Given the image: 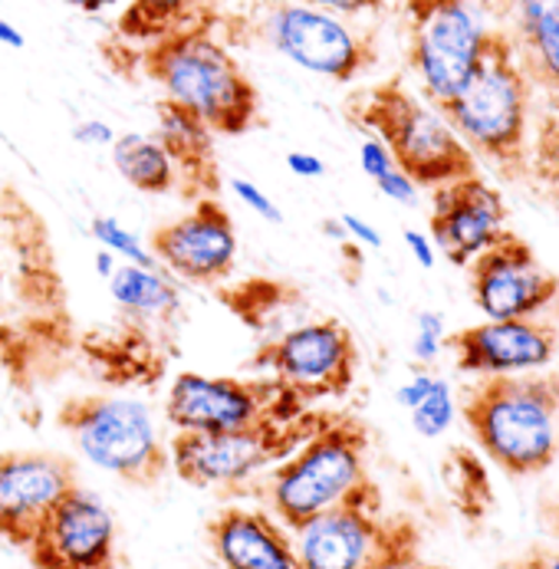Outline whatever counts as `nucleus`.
I'll use <instances>...</instances> for the list:
<instances>
[{
  "instance_id": "nucleus-1",
  "label": "nucleus",
  "mask_w": 559,
  "mask_h": 569,
  "mask_svg": "<svg viewBox=\"0 0 559 569\" xmlns=\"http://www.w3.org/2000/svg\"><path fill=\"white\" fill-rule=\"evenodd\" d=\"M136 60L161 89V99L198 116L214 136H243L260 122V92L231 47L214 33L211 10L156 43L139 47Z\"/></svg>"
},
{
  "instance_id": "nucleus-2",
  "label": "nucleus",
  "mask_w": 559,
  "mask_h": 569,
  "mask_svg": "<svg viewBox=\"0 0 559 569\" xmlns=\"http://www.w3.org/2000/svg\"><path fill=\"white\" fill-rule=\"evenodd\" d=\"M480 455L510 478H533L559 461V376H493L461 399Z\"/></svg>"
},
{
  "instance_id": "nucleus-3",
  "label": "nucleus",
  "mask_w": 559,
  "mask_h": 569,
  "mask_svg": "<svg viewBox=\"0 0 559 569\" xmlns=\"http://www.w3.org/2000/svg\"><path fill=\"white\" fill-rule=\"evenodd\" d=\"M533 82L507 30L493 27L475 73L438 109L475 152V159L513 171L527 159Z\"/></svg>"
},
{
  "instance_id": "nucleus-4",
  "label": "nucleus",
  "mask_w": 559,
  "mask_h": 569,
  "mask_svg": "<svg viewBox=\"0 0 559 569\" xmlns=\"http://www.w3.org/2000/svg\"><path fill=\"white\" fill-rule=\"evenodd\" d=\"M349 116L366 136L386 142L392 159L418 188H438L455 178L475 174L478 159L445 119V112L392 77L369 86L349 102Z\"/></svg>"
},
{
  "instance_id": "nucleus-5",
  "label": "nucleus",
  "mask_w": 559,
  "mask_h": 569,
  "mask_svg": "<svg viewBox=\"0 0 559 569\" xmlns=\"http://www.w3.org/2000/svg\"><path fill=\"white\" fill-rule=\"evenodd\" d=\"M366 458L369 428L352 415L326 411L317 431L270 468L263 488L270 513L287 530H297L310 517L346 500L369 478Z\"/></svg>"
},
{
  "instance_id": "nucleus-6",
  "label": "nucleus",
  "mask_w": 559,
  "mask_h": 569,
  "mask_svg": "<svg viewBox=\"0 0 559 569\" xmlns=\"http://www.w3.org/2000/svg\"><path fill=\"white\" fill-rule=\"evenodd\" d=\"M57 425L82 458L136 488H156L171 471L152 408L126 396H73L57 411Z\"/></svg>"
},
{
  "instance_id": "nucleus-7",
  "label": "nucleus",
  "mask_w": 559,
  "mask_h": 569,
  "mask_svg": "<svg viewBox=\"0 0 559 569\" xmlns=\"http://www.w3.org/2000/svg\"><path fill=\"white\" fill-rule=\"evenodd\" d=\"M326 411H303L297 418H273L240 431H174L168 441L171 471L201 490H238L257 475L280 465L300 441H307Z\"/></svg>"
},
{
  "instance_id": "nucleus-8",
  "label": "nucleus",
  "mask_w": 559,
  "mask_h": 569,
  "mask_svg": "<svg viewBox=\"0 0 559 569\" xmlns=\"http://www.w3.org/2000/svg\"><path fill=\"white\" fill-rule=\"evenodd\" d=\"M408 23V67L435 106L448 102L475 73L493 30L483 0H401Z\"/></svg>"
},
{
  "instance_id": "nucleus-9",
  "label": "nucleus",
  "mask_w": 559,
  "mask_h": 569,
  "mask_svg": "<svg viewBox=\"0 0 559 569\" xmlns=\"http://www.w3.org/2000/svg\"><path fill=\"white\" fill-rule=\"evenodd\" d=\"M260 37L287 63L329 82H356L379 60L376 40L356 30L349 17L303 0H280L267 7Z\"/></svg>"
},
{
  "instance_id": "nucleus-10",
  "label": "nucleus",
  "mask_w": 559,
  "mask_h": 569,
  "mask_svg": "<svg viewBox=\"0 0 559 569\" xmlns=\"http://www.w3.org/2000/svg\"><path fill=\"white\" fill-rule=\"evenodd\" d=\"M307 402L290 389L263 379L238 376H204V372H178L164 396V421L174 431H240L273 418H297L307 411Z\"/></svg>"
},
{
  "instance_id": "nucleus-11",
  "label": "nucleus",
  "mask_w": 559,
  "mask_h": 569,
  "mask_svg": "<svg viewBox=\"0 0 559 569\" xmlns=\"http://www.w3.org/2000/svg\"><path fill=\"white\" fill-rule=\"evenodd\" d=\"M250 366L313 406L322 399H339L352 389L359 372V346L349 326L322 317L290 326L260 342Z\"/></svg>"
},
{
  "instance_id": "nucleus-12",
  "label": "nucleus",
  "mask_w": 559,
  "mask_h": 569,
  "mask_svg": "<svg viewBox=\"0 0 559 569\" xmlns=\"http://www.w3.org/2000/svg\"><path fill=\"white\" fill-rule=\"evenodd\" d=\"M396 517L382 510V490L366 478L346 500L300 523L293 533L300 569H366L389 543Z\"/></svg>"
},
{
  "instance_id": "nucleus-13",
  "label": "nucleus",
  "mask_w": 559,
  "mask_h": 569,
  "mask_svg": "<svg viewBox=\"0 0 559 569\" xmlns=\"http://www.w3.org/2000/svg\"><path fill=\"white\" fill-rule=\"evenodd\" d=\"M468 267L483 320H537L559 303V277L513 231H503Z\"/></svg>"
},
{
  "instance_id": "nucleus-14",
  "label": "nucleus",
  "mask_w": 559,
  "mask_h": 569,
  "mask_svg": "<svg viewBox=\"0 0 559 569\" xmlns=\"http://www.w3.org/2000/svg\"><path fill=\"white\" fill-rule=\"evenodd\" d=\"M23 553L33 569H119L116 513L77 485L43 517Z\"/></svg>"
},
{
  "instance_id": "nucleus-15",
  "label": "nucleus",
  "mask_w": 559,
  "mask_h": 569,
  "mask_svg": "<svg viewBox=\"0 0 559 569\" xmlns=\"http://www.w3.org/2000/svg\"><path fill=\"white\" fill-rule=\"evenodd\" d=\"M152 253L164 273L188 283H221L238 263L234 218L218 198H194V204L152 234Z\"/></svg>"
},
{
  "instance_id": "nucleus-16",
  "label": "nucleus",
  "mask_w": 559,
  "mask_h": 569,
  "mask_svg": "<svg viewBox=\"0 0 559 569\" xmlns=\"http://www.w3.org/2000/svg\"><path fill=\"white\" fill-rule=\"evenodd\" d=\"M458 372L475 379L493 376H530L553 366L559 349L557 326L547 317L537 320H480L448 336Z\"/></svg>"
},
{
  "instance_id": "nucleus-17",
  "label": "nucleus",
  "mask_w": 559,
  "mask_h": 569,
  "mask_svg": "<svg viewBox=\"0 0 559 569\" xmlns=\"http://www.w3.org/2000/svg\"><path fill=\"white\" fill-rule=\"evenodd\" d=\"M507 231V204L503 194L475 174L455 178L448 184L431 188V221L428 234L441 257L455 267H468Z\"/></svg>"
},
{
  "instance_id": "nucleus-18",
  "label": "nucleus",
  "mask_w": 559,
  "mask_h": 569,
  "mask_svg": "<svg viewBox=\"0 0 559 569\" xmlns=\"http://www.w3.org/2000/svg\"><path fill=\"white\" fill-rule=\"evenodd\" d=\"M77 468L53 451H3L0 455V537L27 550L43 517L60 497L77 488Z\"/></svg>"
},
{
  "instance_id": "nucleus-19",
  "label": "nucleus",
  "mask_w": 559,
  "mask_h": 569,
  "mask_svg": "<svg viewBox=\"0 0 559 569\" xmlns=\"http://www.w3.org/2000/svg\"><path fill=\"white\" fill-rule=\"evenodd\" d=\"M208 540L224 569H300L293 533L257 507H224L208 523Z\"/></svg>"
},
{
  "instance_id": "nucleus-20",
  "label": "nucleus",
  "mask_w": 559,
  "mask_h": 569,
  "mask_svg": "<svg viewBox=\"0 0 559 569\" xmlns=\"http://www.w3.org/2000/svg\"><path fill=\"white\" fill-rule=\"evenodd\" d=\"M156 139L168 159L178 168V184L191 198H218V156H214V132L191 116L188 109L161 99L156 106Z\"/></svg>"
},
{
  "instance_id": "nucleus-21",
  "label": "nucleus",
  "mask_w": 559,
  "mask_h": 569,
  "mask_svg": "<svg viewBox=\"0 0 559 569\" xmlns=\"http://www.w3.org/2000/svg\"><path fill=\"white\" fill-rule=\"evenodd\" d=\"M106 283L116 307L139 320H171L181 310V287L161 267L119 263Z\"/></svg>"
},
{
  "instance_id": "nucleus-22",
  "label": "nucleus",
  "mask_w": 559,
  "mask_h": 569,
  "mask_svg": "<svg viewBox=\"0 0 559 569\" xmlns=\"http://www.w3.org/2000/svg\"><path fill=\"white\" fill-rule=\"evenodd\" d=\"M109 156H112L116 171L126 178V184L142 194H171L174 188H181L178 168L168 159V152L161 149L156 136H142V132L116 136V142L109 146Z\"/></svg>"
},
{
  "instance_id": "nucleus-23",
  "label": "nucleus",
  "mask_w": 559,
  "mask_h": 569,
  "mask_svg": "<svg viewBox=\"0 0 559 569\" xmlns=\"http://www.w3.org/2000/svg\"><path fill=\"white\" fill-rule=\"evenodd\" d=\"M204 10H208L204 0H129V7L116 20V33L126 43L146 47L188 27Z\"/></svg>"
},
{
  "instance_id": "nucleus-24",
  "label": "nucleus",
  "mask_w": 559,
  "mask_h": 569,
  "mask_svg": "<svg viewBox=\"0 0 559 569\" xmlns=\"http://www.w3.org/2000/svg\"><path fill=\"white\" fill-rule=\"evenodd\" d=\"M441 478H445V488H448V497L455 500L458 513L468 523H480L487 517V510L493 507V488H490L483 458L475 455L471 448H451L445 455Z\"/></svg>"
},
{
  "instance_id": "nucleus-25",
  "label": "nucleus",
  "mask_w": 559,
  "mask_h": 569,
  "mask_svg": "<svg viewBox=\"0 0 559 569\" xmlns=\"http://www.w3.org/2000/svg\"><path fill=\"white\" fill-rule=\"evenodd\" d=\"M483 7L500 17L497 27L507 30L513 43L537 40L559 23V0H483Z\"/></svg>"
},
{
  "instance_id": "nucleus-26",
  "label": "nucleus",
  "mask_w": 559,
  "mask_h": 569,
  "mask_svg": "<svg viewBox=\"0 0 559 569\" xmlns=\"http://www.w3.org/2000/svg\"><path fill=\"white\" fill-rule=\"evenodd\" d=\"M513 47L520 53V63L533 82V89H543L559 109V23L553 30L540 33L537 40L513 43Z\"/></svg>"
},
{
  "instance_id": "nucleus-27",
  "label": "nucleus",
  "mask_w": 559,
  "mask_h": 569,
  "mask_svg": "<svg viewBox=\"0 0 559 569\" xmlns=\"http://www.w3.org/2000/svg\"><path fill=\"white\" fill-rule=\"evenodd\" d=\"M89 234L99 241V247L112 250L122 263L159 267V260H156L152 247L142 244L136 231H129L122 221H116V218H109V214H96V218L89 221Z\"/></svg>"
},
{
  "instance_id": "nucleus-28",
  "label": "nucleus",
  "mask_w": 559,
  "mask_h": 569,
  "mask_svg": "<svg viewBox=\"0 0 559 569\" xmlns=\"http://www.w3.org/2000/svg\"><path fill=\"white\" fill-rule=\"evenodd\" d=\"M458 415V399H455V389L448 386V379L438 376V382L431 386V392L411 408V428L421 435V438H441L451 421Z\"/></svg>"
},
{
  "instance_id": "nucleus-29",
  "label": "nucleus",
  "mask_w": 559,
  "mask_h": 569,
  "mask_svg": "<svg viewBox=\"0 0 559 569\" xmlns=\"http://www.w3.org/2000/svg\"><path fill=\"white\" fill-rule=\"evenodd\" d=\"M421 537L418 527L408 517H396V530L389 537V543L382 547V553L366 569H441L428 560H421Z\"/></svg>"
},
{
  "instance_id": "nucleus-30",
  "label": "nucleus",
  "mask_w": 559,
  "mask_h": 569,
  "mask_svg": "<svg viewBox=\"0 0 559 569\" xmlns=\"http://www.w3.org/2000/svg\"><path fill=\"white\" fill-rule=\"evenodd\" d=\"M448 346V323L438 310H421L415 317V336H411V356L418 366H431Z\"/></svg>"
},
{
  "instance_id": "nucleus-31",
  "label": "nucleus",
  "mask_w": 559,
  "mask_h": 569,
  "mask_svg": "<svg viewBox=\"0 0 559 569\" xmlns=\"http://www.w3.org/2000/svg\"><path fill=\"white\" fill-rule=\"evenodd\" d=\"M231 191L238 194L240 204H243L250 214H257L260 221H267V224H283L280 204H277L257 181H250V178H234V181H231Z\"/></svg>"
},
{
  "instance_id": "nucleus-32",
  "label": "nucleus",
  "mask_w": 559,
  "mask_h": 569,
  "mask_svg": "<svg viewBox=\"0 0 559 569\" xmlns=\"http://www.w3.org/2000/svg\"><path fill=\"white\" fill-rule=\"evenodd\" d=\"M359 168H362L366 178L379 181L382 174H389V171L399 168V164L392 159V152L386 149V142H379L376 136H366L362 146H359Z\"/></svg>"
},
{
  "instance_id": "nucleus-33",
  "label": "nucleus",
  "mask_w": 559,
  "mask_h": 569,
  "mask_svg": "<svg viewBox=\"0 0 559 569\" xmlns=\"http://www.w3.org/2000/svg\"><path fill=\"white\" fill-rule=\"evenodd\" d=\"M376 188L389 198V201H396V204H405V208H411V204H418V198H421V188L401 171V168H392L389 174H382L379 181H376Z\"/></svg>"
},
{
  "instance_id": "nucleus-34",
  "label": "nucleus",
  "mask_w": 559,
  "mask_h": 569,
  "mask_svg": "<svg viewBox=\"0 0 559 569\" xmlns=\"http://www.w3.org/2000/svg\"><path fill=\"white\" fill-rule=\"evenodd\" d=\"M339 221H342V228H346V234H349V241L359 247H372V250H382L386 244V238H382V231L372 224V221H366L362 214H339Z\"/></svg>"
},
{
  "instance_id": "nucleus-35",
  "label": "nucleus",
  "mask_w": 559,
  "mask_h": 569,
  "mask_svg": "<svg viewBox=\"0 0 559 569\" xmlns=\"http://www.w3.org/2000/svg\"><path fill=\"white\" fill-rule=\"evenodd\" d=\"M435 382H438V376H435L428 366H421V369H418V372H415L408 382H401L399 392H396V402H399L401 408H408V411H411V408L418 406V402H421V399L431 392V386H435Z\"/></svg>"
},
{
  "instance_id": "nucleus-36",
  "label": "nucleus",
  "mask_w": 559,
  "mask_h": 569,
  "mask_svg": "<svg viewBox=\"0 0 559 569\" xmlns=\"http://www.w3.org/2000/svg\"><path fill=\"white\" fill-rule=\"evenodd\" d=\"M73 139L89 149H109L116 142V129L102 119H82L73 126Z\"/></svg>"
},
{
  "instance_id": "nucleus-37",
  "label": "nucleus",
  "mask_w": 559,
  "mask_h": 569,
  "mask_svg": "<svg viewBox=\"0 0 559 569\" xmlns=\"http://www.w3.org/2000/svg\"><path fill=\"white\" fill-rule=\"evenodd\" d=\"M401 241H405L408 253L415 257V263H418V267L435 270V263H438V247H435V241H431V234H425V231H405V234H401Z\"/></svg>"
},
{
  "instance_id": "nucleus-38",
  "label": "nucleus",
  "mask_w": 559,
  "mask_h": 569,
  "mask_svg": "<svg viewBox=\"0 0 559 569\" xmlns=\"http://www.w3.org/2000/svg\"><path fill=\"white\" fill-rule=\"evenodd\" d=\"M500 569H559V550L557 547H533V550L507 560Z\"/></svg>"
},
{
  "instance_id": "nucleus-39",
  "label": "nucleus",
  "mask_w": 559,
  "mask_h": 569,
  "mask_svg": "<svg viewBox=\"0 0 559 569\" xmlns=\"http://www.w3.org/2000/svg\"><path fill=\"white\" fill-rule=\"evenodd\" d=\"M303 3H313L322 10H332L339 17H362V13H376L386 0H303Z\"/></svg>"
},
{
  "instance_id": "nucleus-40",
  "label": "nucleus",
  "mask_w": 559,
  "mask_h": 569,
  "mask_svg": "<svg viewBox=\"0 0 559 569\" xmlns=\"http://www.w3.org/2000/svg\"><path fill=\"white\" fill-rule=\"evenodd\" d=\"M287 168L297 174V178H303V181H313V178H322L326 174V162H322L320 156H313V152H303V149H297V152H287Z\"/></svg>"
},
{
  "instance_id": "nucleus-41",
  "label": "nucleus",
  "mask_w": 559,
  "mask_h": 569,
  "mask_svg": "<svg viewBox=\"0 0 559 569\" xmlns=\"http://www.w3.org/2000/svg\"><path fill=\"white\" fill-rule=\"evenodd\" d=\"M92 270H96V277L109 280V277H112V273L119 270V257H116L112 250L99 247V250H96V257H92Z\"/></svg>"
},
{
  "instance_id": "nucleus-42",
  "label": "nucleus",
  "mask_w": 559,
  "mask_h": 569,
  "mask_svg": "<svg viewBox=\"0 0 559 569\" xmlns=\"http://www.w3.org/2000/svg\"><path fill=\"white\" fill-rule=\"evenodd\" d=\"M0 43H3V47H10V50H20L27 40H23V33H20L10 20H3V17H0Z\"/></svg>"
},
{
  "instance_id": "nucleus-43",
  "label": "nucleus",
  "mask_w": 559,
  "mask_h": 569,
  "mask_svg": "<svg viewBox=\"0 0 559 569\" xmlns=\"http://www.w3.org/2000/svg\"><path fill=\"white\" fill-rule=\"evenodd\" d=\"M322 234L329 238V241H336V244H349V234H346V228H342V221L339 218H322Z\"/></svg>"
},
{
  "instance_id": "nucleus-44",
  "label": "nucleus",
  "mask_w": 559,
  "mask_h": 569,
  "mask_svg": "<svg viewBox=\"0 0 559 569\" xmlns=\"http://www.w3.org/2000/svg\"><path fill=\"white\" fill-rule=\"evenodd\" d=\"M67 3L82 10V13H102V10H109V7H116L122 0H67Z\"/></svg>"
},
{
  "instance_id": "nucleus-45",
  "label": "nucleus",
  "mask_w": 559,
  "mask_h": 569,
  "mask_svg": "<svg viewBox=\"0 0 559 569\" xmlns=\"http://www.w3.org/2000/svg\"><path fill=\"white\" fill-rule=\"evenodd\" d=\"M540 513H543L547 527L553 530V537H559V493L550 500V503H547V507H543V510H540Z\"/></svg>"
}]
</instances>
